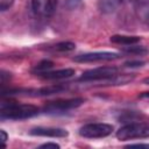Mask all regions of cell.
Masks as SVG:
<instances>
[{
    "mask_svg": "<svg viewBox=\"0 0 149 149\" xmlns=\"http://www.w3.org/2000/svg\"><path fill=\"white\" fill-rule=\"evenodd\" d=\"M37 106L31 104H19L16 101H1V119L2 120H24L38 114Z\"/></svg>",
    "mask_w": 149,
    "mask_h": 149,
    "instance_id": "1",
    "label": "cell"
},
{
    "mask_svg": "<svg viewBox=\"0 0 149 149\" xmlns=\"http://www.w3.org/2000/svg\"><path fill=\"white\" fill-rule=\"evenodd\" d=\"M116 137L120 141L147 139L149 137V122L147 121L128 122L116 132Z\"/></svg>",
    "mask_w": 149,
    "mask_h": 149,
    "instance_id": "2",
    "label": "cell"
},
{
    "mask_svg": "<svg viewBox=\"0 0 149 149\" xmlns=\"http://www.w3.org/2000/svg\"><path fill=\"white\" fill-rule=\"evenodd\" d=\"M113 132V126L105 122L87 123L79 128L78 133L85 139H102L111 135Z\"/></svg>",
    "mask_w": 149,
    "mask_h": 149,
    "instance_id": "3",
    "label": "cell"
},
{
    "mask_svg": "<svg viewBox=\"0 0 149 149\" xmlns=\"http://www.w3.org/2000/svg\"><path fill=\"white\" fill-rule=\"evenodd\" d=\"M83 98H72V99H61L55 101H49L43 107V112L48 114H58L64 113L71 109H74L84 104Z\"/></svg>",
    "mask_w": 149,
    "mask_h": 149,
    "instance_id": "4",
    "label": "cell"
},
{
    "mask_svg": "<svg viewBox=\"0 0 149 149\" xmlns=\"http://www.w3.org/2000/svg\"><path fill=\"white\" fill-rule=\"evenodd\" d=\"M118 74V68L115 66H99L85 71L80 77L79 81H107Z\"/></svg>",
    "mask_w": 149,
    "mask_h": 149,
    "instance_id": "5",
    "label": "cell"
},
{
    "mask_svg": "<svg viewBox=\"0 0 149 149\" xmlns=\"http://www.w3.org/2000/svg\"><path fill=\"white\" fill-rule=\"evenodd\" d=\"M120 55L116 52L111 51H95V52H88L78 55L73 58L74 62L78 63H93V62H107V61H114L119 58Z\"/></svg>",
    "mask_w": 149,
    "mask_h": 149,
    "instance_id": "6",
    "label": "cell"
},
{
    "mask_svg": "<svg viewBox=\"0 0 149 149\" xmlns=\"http://www.w3.org/2000/svg\"><path fill=\"white\" fill-rule=\"evenodd\" d=\"M57 0H31V7L36 15L49 17L55 13Z\"/></svg>",
    "mask_w": 149,
    "mask_h": 149,
    "instance_id": "7",
    "label": "cell"
},
{
    "mask_svg": "<svg viewBox=\"0 0 149 149\" xmlns=\"http://www.w3.org/2000/svg\"><path fill=\"white\" fill-rule=\"evenodd\" d=\"M30 135L43 136V137H66L68 132L63 128L55 127H35L29 132Z\"/></svg>",
    "mask_w": 149,
    "mask_h": 149,
    "instance_id": "8",
    "label": "cell"
},
{
    "mask_svg": "<svg viewBox=\"0 0 149 149\" xmlns=\"http://www.w3.org/2000/svg\"><path fill=\"white\" fill-rule=\"evenodd\" d=\"M134 6L139 20L149 27V0H135Z\"/></svg>",
    "mask_w": 149,
    "mask_h": 149,
    "instance_id": "9",
    "label": "cell"
},
{
    "mask_svg": "<svg viewBox=\"0 0 149 149\" xmlns=\"http://www.w3.org/2000/svg\"><path fill=\"white\" fill-rule=\"evenodd\" d=\"M66 88H68V85L65 84H54V85L41 87L38 90H28V94L34 93V95H51V94L61 93Z\"/></svg>",
    "mask_w": 149,
    "mask_h": 149,
    "instance_id": "10",
    "label": "cell"
},
{
    "mask_svg": "<svg viewBox=\"0 0 149 149\" xmlns=\"http://www.w3.org/2000/svg\"><path fill=\"white\" fill-rule=\"evenodd\" d=\"M74 74V70L73 69H61V70H56V71H47L44 73H42L40 77L43 79H48V80H59V79H66L70 78Z\"/></svg>",
    "mask_w": 149,
    "mask_h": 149,
    "instance_id": "11",
    "label": "cell"
},
{
    "mask_svg": "<svg viewBox=\"0 0 149 149\" xmlns=\"http://www.w3.org/2000/svg\"><path fill=\"white\" fill-rule=\"evenodd\" d=\"M141 41V37L139 36H128V35H113L111 36V42L115 44H121L125 47L137 44Z\"/></svg>",
    "mask_w": 149,
    "mask_h": 149,
    "instance_id": "12",
    "label": "cell"
},
{
    "mask_svg": "<svg viewBox=\"0 0 149 149\" xmlns=\"http://www.w3.org/2000/svg\"><path fill=\"white\" fill-rule=\"evenodd\" d=\"M76 48V44L73 42H69V41H65V42H59L55 45H52L50 48V50L52 52H70L72 51L73 49Z\"/></svg>",
    "mask_w": 149,
    "mask_h": 149,
    "instance_id": "13",
    "label": "cell"
},
{
    "mask_svg": "<svg viewBox=\"0 0 149 149\" xmlns=\"http://www.w3.org/2000/svg\"><path fill=\"white\" fill-rule=\"evenodd\" d=\"M52 65H54V63L51 61L44 59V61H42V62H40L38 64L35 65V68L33 69V73H35L37 76H41L42 73H44L47 71H50L52 69Z\"/></svg>",
    "mask_w": 149,
    "mask_h": 149,
    "instance_id": "14",
    "label": "cell"
},
{
    "mask_svg": "<svg viewBox=\"0 0 149 149\" xmlns=\"http://www.w3.org/2000/svg\"><path fill=\"white\" fill-rule=\"evenodd\" d=\"M118 3V0H99V7L105 13L113 12Z\"/></svg>",
    "mask_w": 149,
    "mask_h": 149,
    "instance_id": "15",
    "label": "cell"
},
{
    "mask_svg": "<svg viewBox=\"0 0 149 149\" xmlns=\"http://www.w3.org/2000/svg\"><path fill=\"white\" fill-rule=\"evenodd\" d=\"M127 54H130V55H146L148 52V50L144 48V47H141V45H136V44H133V45H128V47H125L122 49Z\"/></svg>",
    "mask_w": 149,
    "mask_h": 149,
    "instance_id": "16",
    "label": "cell"
},
{
    "mask_svg": "<svg viewBox=\"0 0 149 149\" xmlns=\"http://www.w3.org/2000/svg\"><path fill=\"white\" fill-rule=\"evenodd\" d=\"M13 2H14V0H0V9L2 12H5L13 5Z\"/></svg>",
    "mask_w": 149,
    "mask_h": 149,
    "instance_id": "17",
    "label": "cell"
},
{
    "mask_svg": "<svg viewBox=\"0 0 149 149\" xmlns=\"http://www.w3.org/2000/svg\"><path fill=\"white\" fill-rule=\"evenodd\" d=\"M125 65L128 66V68H137V66H142L143 62H141V61H129Z\"/></svg>",
    "mask_w": 149,
    "mask_h": 149,
    "instance_id": "18",
    "label": "cell"
},
{
    "mask_svg": "<svg viewBox=\"0 0 149 149\" xmlns=\"http://www.w3.org/2000/svg\"><path fill=\"white\" fill-rule=\"evenodd\" d=\"M61 146L55 143V142H47V143H43L40 146V148H59Z\"/></svg>",
    "mask_w": 149,
    "mask_h": 149,
    "instance_id": "19",
    "label": "cell"
},
{
    "mask_svg": "<svg viewBox=\"0 0 149 149\" xmlns=\"http://www.w3.org/2000/svg\"><path fill=\"white\" fill-rule=\"evenodd\" d=\"M128 147H137V148H149V143H134V144H129Z\"/></svg>",
    "mask_w": 149,
    "mask_h": 149,
    "instance_id": "20",
    "label": "cell"
},
{
    "mask_svg": "<svg viewBox=\"0 0 149 149\" xmlns=\"http://www.w3.org/2000/svg\"><path fill=\"white\" fill-rule=\"evenodd\" d=\"M1 136H2V142H3V144L6 146V141H7V134H6V132L3 130V129H1Z\"/></svg>",
    "mask_w": 149,
    "mask_h": 149,
    "instance_id": "21",
    "label": "cell"
},
{
    "mask_svg": "<svg viewBox=\"0 0 149 149\" xmlns=\"http://www.w3.org/2000/svg\"><path fill=\"white\" fill-rule=\"evenodd\" d=\"M119 3H134L135 0H118Z\"/></svg>",
    "mask_w": 149,
    "mask_h": 149,
    "instance_id": "22",
    "label": "cell"
},
{
    "mask_svg": "<svg viewBox=\"0 0 149 149\" xmlns=\"http://www.w3.org/2000/svg\"><path fill=\"white\" fill-rule=\"evenodd\" d=\"M140 97H141V98H148V99H149V92H146V93L141 94Z\"/></svg>",
    "mask_w": 149,
    "mask_h": 149,
    "instance_id": "23",
    "label": "cell"
},
{
    "mask_svg": "<svg viewBox=\"0 0 149 149\" xmlns=\"http://www.w3.org/2000/svg\"><path fill=\"white\" fill-rule=\"evenodd\" d=\"M143 83L149 85V77H148V78H144V79H143Z\"/></svg>",
    "mask_w": 149,
    "mask_h": 149,
    "instance_id": "24",
    "label": "cell"
}]
</instances>
